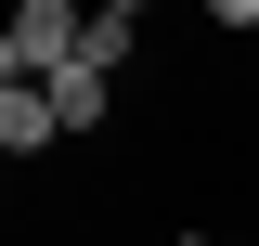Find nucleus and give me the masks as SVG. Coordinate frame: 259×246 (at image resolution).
<instances>
[{"label":"nucleus","mask_w":259,"mask_h":246,"mask_svg":"<svg viewBox=\"0 0 259 246\" xmlns=\"http://www.w3.org/2000/svg\"><path fill=\"white\" fill-rule=\"evenodd\" d=\"M104 91H117L104 65H65V78H52V117H65V130H91V117H104Z\"/></svg>","instance_id":"7ed1b4c3"},{"label":"nucleus","mask_w":259,"mask_h":246,"mask_svg":"<svg viewBox=\"0 0 259 246\" xmlns=\"http://www.w3.org/2000/svg\"><path fill=\"white\" fill-rule=\"evenodd\" d=\"M130 39H143V13H130V0H104V13H91V39H78V65H104V78H117V65H130Z\"/></svg>","instance_id":"f03ea898"},{"label":"nucleus","mask_w":259,"mask_h":246,"mask_svg":"<svg viewBox=\"0 0 259 246\" xmlns=\"http://www.w3.org/2000/svg\"><path fill=\"white\" fill-rule=\"evenodd\" d=\"M182 246H194V233H182Z\"/></svg>","instance_id":"39448f33"},{"label":"nucleus","mask_w":259,"mask_h":246,"mask_svg":"<svg viewBox=\"0 0 259 246\" xmlns=\"http://www.w3.org/2000/svg\"><path fill=\"white\" fill-rule=\"evenodd\" d=\"M194 246H221V233H194Z\"/></svg>","instance_id":"20e7f679"},{"label":"nucleus","mask_w":259,"mask_h":246,"mask_svg":"<svg viewBox=\"0 0 259 246\" xmlns=\"http://www.w3.org/2000/svg\"><path fill=\"white\" fill-rule=\"evenodd\" d=\"M0 143H13V155H39V143H65V117H52V91H0Z\"/></svg>","instance_id":"f257e3e1"}]
</instances>
